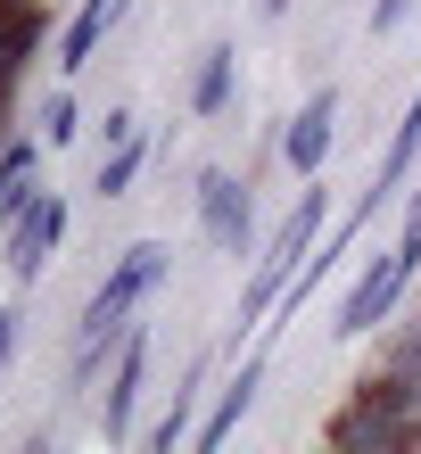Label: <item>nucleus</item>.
Segmentation results:
<instances>
[{"label": "nucleus", "mask_w": 421, "mask_h": 454, "mask_svg": "<svg viewBox=\"0 0 421 454\" xmlns=\"http://www.w3.org/2000/svg\"><path fill=\"white\" fill-rule=\"evenodd\" d=\"M380 380H388V388H397L405 405L421 413V323H405L397 339L380 347Z\"/></svg>", "instance_id": "16"}, {"label": "nucleus", "mask_w": 421, "mask_h": 454, "mask_svg": "<svg viewBox=\"0 0 421 454\" xmlns=\"http://www.w3.org/2000/svg\"><path fill=\"white\" fill-rule=\"evenodd\" d=\"M17 356V306H0V364Z\"/></svg>", "instance_id": "20"}, {"label": "nucleus", "mask_w": 421, "mask_h": 454, "mask_svg": "<svg viewBox=\"0 0 421 454\" xmlns=\"http://www.w3.org/2000/svg\"><path fill=\"white\" fill-rule=\"evenodd\" d=\"M231 83H240V50H231V42H207V59L191 74V116H223L231 108Z\"/></svg>", "instance_id": "14"}, {"label": "nucleus", "mask_w": 421, "mask_h": 454, "mask_svg": "<svg viewBox=\"0 0 421 454\" xmlns=\"http://www.w3.org/2000/svg\"><path fill=\"white\" fill-rule=\"evenodd\" d=\"M50 34V9H9V25H0V99H17L25 67H34V50Z\"/></svg>", "instance_id": "13"}, {"label": "nucleus", "mask_w": 421, "mask_h": 454, "mask_svg": "<svg viewBox=\"0 0 421 454\" xmlns=\"http://www.w3.org/2000/svg\"><path fill=\"white\" fill-rule=\"evenodd\" d=\"M413 157H421V91L405 99V116H397V132H388V149H380V166H372V191H363V215H372V207H388V191H405Z\"/></svg>", "instance_id": "11"}, {"label": "nucleus", "mask_w": 421, "mask_h": 454, "mask_svg": "<svg viewBox=\"0 0 421 454\" xmlns=\"http://www.w3.org/2000/svg\"><path fill=\"white\" fill-rule=\"evenodd\" d=\"M141 166H149V141H141V132H124V141L99 157V199H124L141 182Z\"/></svg>", "instance_id": "17"}, {"label": "nucleus", "mask_w": 421, "mask_h": 454, "mask_svg": "<svg viewBox=\"0 0 421 454\" xmlns=\"http://www.w3.org/2000/svg\"><path fill=\"white\" fill-rule=\"evenodd\" d=\"M34 174H42V132H9V141H0V239L34 207V191H42Z\"/></svg>", "instance_id": "9"}, {"label": "nucleus", "mask_w": 421, "mask_h": 454, "mask_svg": "<svg viewBox=\"0 0 421 454\" xmlns=\"http://www.w3.org/2000/svg\"><path fill=\"white\" fill-rule=\"evenodd\" d=\"M331 132H339V83H323V91H314L298 116H289V132H281V157H289L298 174H323Z\"/></svg>", "instance_id": "8"}, {"label": "nucleus", "mask_w": 421, "mask_h": 454, "mask_svg": "<svg viewBox=\"0 0 421 454\" xmlns=\"http://www.w3.org/2000/svg\"><path fill=\"white\" fill-rule=\"evenodd\" d=\"M405 430H413V405L380 380V372H372V380H355L347 405L323 421V438L339 454H405Z\"/></svg>", "instance_id": "4"}, {"label": "nucleus", "mask_w": 421, "mask_h": 454, "mask_svg": "<svg viewBox=\"0 0 421 454\" xmlns=\"http://www.w3.org/2000/svg\"><path fill=\"white\" fill-rule=\"evenodd\" d=\"M405 454H421V413H413V430H405Z\"/></svg>", "instance_id": "21"}, {"label": "nucleus", "mask_w": 421, "mask_h": 454, "mask_svg": "<svg viewBox=\"0 0 421 454\" xmlns=\"http://www.w3.org/2000/svg\"><path fill=\"white\" fill-rule=\"evenodd\" d=\"M199 231L215 239L223 256H248V239H256V199H248V182L240 174H223V166H207L199 174Z\"/></svg>", "instance_id": "6"}, {"label": "nucleus", "mask_w": 421, "mask_h": 454, "mask_svg": "<svg viewBox=\"0 0 421 454\" xmlns=\"http://www.w3.org/2000/svg\"><path fill=\"white\" fill-rule=\"evenodd\" d=\"M256 9H265V17H289V0H256Z\"/></svg>", "instance_id": "22"}, {"label": "nucleus", "mask_w": 421, "mask_h": 454, "mask_svg": "<svg viewBox=\"0 0 421 454\" xmlns=\"http://www.w3.org/2000/svg\"><path fill=\"white\" fill-rule=\"evenodd\" d=\"M256 388H265V356H248V364H240V372H231V380L215 388V413L199 421V454H215V446H223L231 430H240V421H248Z\"/></svg>", "instance_id": "12"}, {"label": "nucleus", "mask_w": 421, "mask_h": 454, "mask_svg": "<svg viewBox=\"0 0 421 454\" xmlns=\"http://www.w3.org/2000/svg\"><path fill=\"white\" fill-rule=\"evenodd\" d=\"M58 239H66V199L58 191H34V207L9 223V239H0V264H9V281L17 289H34L42 281V264L58 256Z\"/></svg>", "instance_id": "5"}, {"label": "nucleus", "mask_w": 421, "mask_h": 454, "mask_svg": "<svg viewBox=\"0 0 421 454\" xmlns=\"http://www.w3.org/2000/svg\"><path fill=\"white\" fill-rule=\"evenodd\" d=\"M74 132H83V116H74V91H50V99H42V141L66 149Z\"/></svg>", "instance_id": "18"}, {"label": "nucleus", "mask_w": 421, "mask_h": 454, "mask_svg": "<svg viewBox=\"0 0 421 454\" xmlns=\"http://www.w3.org/2000/svg\"><path fill=\"white\" fill-rule=\"evenodd\" d=\"M413 9H421V0H372V34H397Z\"/></svg>", "instance_id": "19"}, {"label": "nucleus", "mask_w": 421, "mask_h": 454, "mask_svg": "<svg viewBox=\"0 0 421 454\" xmlns=\"http://www.w3.org/2000/svg\"><path fill=\"white\" fill-rule=\"evenodd\" d=\"M405 215H421V199H413V207H405Z\"/></svg>", "instance_id": "25"}, {"label": "nucleus", "mask_w": 421, "mask_h": 454, "mask_svg": "<svg viewBox=\"0 0 421 454\" xmlns=\"http://www.w3.org/2000/svg\"><path fill=\"white\" fill-rule=\"evenodd\" d=\"M421 281V215H405V231H397V248H380L372 264L355 273V289L339 298V339H363V331H380L388 314L405 306V289Z\"/></svg>", "instance_id": "3"}, {"label": "nucleus", "mask_w": 421, "mask_h": 454, "mask_svg": "<svg viewBox=\"0 0 421 454\" xmlns=\"http://www.w3.org/2000/svg\"><path fill=\"white\" fill-rule=\"evenodd\" d=\"M331 239V191H323V174H306V191H298V207L281 215V231L265 239V256L248 264V289H240V314H231V339L240 331H256L265 314L281 306V289L306 273V256Z\"/></svg>", "instance_id": "2"}, {"label": "nucleus", "mask_w": 421, "mask_h": 454, "mask_svg": "<svg viewBox=\"0 0 421 454\" xmlns=\"http://www.w3.org/2000/svg\"><path fill=\"white\" fill-rule=\"evenodd\" d=\"M9 9H50V0H9Z\"/></svg>", "instance_id": "23"}, {"label": "nucleus", "mask_w": 421, "mask_h": 454, "mask_svg": "<svg viewBox=\"0 0 421 454\" xmlns=\"http://www.w3.org/2000/svg\"><path fill=\"white\" fill-rule=\"evenodd\" d=\"M166 273H174V248H166V239H133V248L108 264V281L83 298V323H74V388H83L91 372L108 364V347H124V331H133V314H141V298H149Z\"/></svg>", "instance_id": "1"}, {"label": "nucleus", "mask_w": 421, "mask_h": 454, "mask_svg": "<svg viewBox=\"0 0 421 454\" xmlns=\"http://www.w3.org/2000/svg\"><path fill=\"white\" fill-rule=\"evenodd\" d=\"M0 25H9V0H0Z\"/></svg>", "instance_id": "24"}, {"label": "nucleus", "mask_w": 421, "mask_h": 454, "mask_svg": "<svg viewBox=\"0 0 421 454\" xmlns=\"http://www.w3.org/2000/svg\"><path fill=\"white\" fill-rule=\"evenodd\" d=\"M124 9H133V0H83V9L66 17V34H58V74H83L99 59V42L124 25Z\"/></svg>", "instance_id": "10"}, {"label": "nucleus", "mask_w": 421, "mask_h": 454, "mask_svg": "<svg viewBox=\"0 0 421 454\" xmlns=\"http://www.w3.org/2000/svg\"><path fill=\"white\" fill-rule=\"evenodd\" d=\"M199 388H207V364H191V380L174 388L166 421L149 430V454H174V446H191V438H199Z\"/></svg>", "instance_id": "15"}, {"label": "nucleus", "mask_w": 421, "mask_h": 454, "mask_svg": "<svg viewBox=\"0 0 421 454\" xmlns=\"http://www.w3.org/2000/svg\"><path fill=\"white\" fill-rule=\"evenodd\" d=\"M141 380H149V331L133 323L116 347V372H108V396H99V438L124 446L133 438V413H141Z\"/></svg>", "instance_id": "7"}]
</instances>
